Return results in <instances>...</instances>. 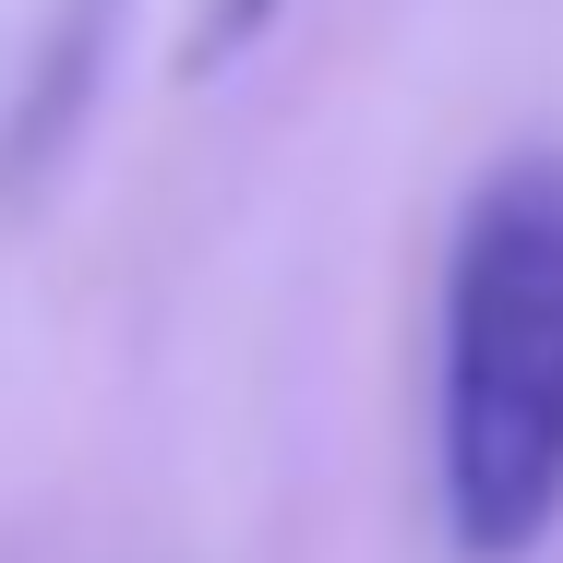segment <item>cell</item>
Here are the masks:
<instances>
[{
  "mask_svg": "<svg viewBox=\"0 0 563 563\" xmlns=\"http://www.w3.org/2000/svg\"><path fill=\"white\" fill-rule=\"evenodd\" d=\"M444 528L528 563L563 528V156H504L444 252Z\"/></svg>",
  "mask_w": 563,
  "mask_h": 563,
  "instance_id": "obj_1",
  "label": "cell"
},
{
  "mask_svg": "<svg viewBox=\"0 0 563 563\" xmlns=\"http://www.w3.org/2000/svg\"><path fill=\"white\" fill-rule=\"evenodd\" d=\"M120 12L132 0H48V36L24 48V85L0 109V205L48 192V168L85 144V120L109 97V60H120Z\"/></svg>",
  "mask_w": 563,
  "mask_h": 563,
  "instance_id": "obj_2",
  "label": "cell"
},
{
  "mask_svg": "<svg viewBox=\"0 0 563 563\" xmlns=\"http://www.w3.org/2000/svg\"><path fill=\"white\" fill-rule=\"evenodd\" d=\"M276 12H288V0H192V36H180V73H192V85H205V73H228L240 48H264V36H276Z\"/></svg>",
  "mask_w": 563,
  "mask_h": 563,
  "instance_id": "obj_3",
  "label": "cell"
}]
</instances>
